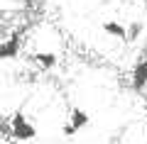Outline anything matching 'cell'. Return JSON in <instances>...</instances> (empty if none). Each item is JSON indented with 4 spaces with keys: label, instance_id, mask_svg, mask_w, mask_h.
<instances>
[{
    "label": "cell",
    "instance_id": "1",
    "mask_svg": "<svg viewBox=\"0 0 147 144\" xmlns=\"http://www.w3.org/2000/svg\"><path fill=\"white\" fill-rule=\"evenodd\" d=\"M7 132L17 139V142H30V139L37 137V127L27 120L25 113H15L7 122Z\"/></svg>",
    "mask_w": 147,
    "mask_h": 144
},
{
    "label": "cell",
    "instance_id": "2",
    "mask_svg": "<svg viewBox=\"0 0 147 144\" xmlns=\"http://www.w3.org/2000/svg\"><path fill=\"white\" fill-rule=\"evenodd\" d=\"M130 86L135 93L145 90L147 88V59H140V61L132 66V78H130Z\"/></svg>",
    "mask_w": 147,
    "mask_h": 144
},
{
    "label": "cell",
    "instance_id": "3",
    "mask_svg": "<svg viewBox=\"0 0 147 144\" xmlns=\"http://www.w3.org/2000/svg\"><path fill=\"white\" fill-rule=\"evenodd\" d=\"M20 44H22L20 32H15L12 37H7V39L3 42V46H0V56H3V59H15L17 54H20Z\"/></svg>",
    "mask_w": 147,
    "mask_h": 144
},
{
    "label": "cell",
    "instance_id": "4",
    "mask_svg": "<svg viewBox=\"0 0 147 144\" xmlns=\"http://www.w3.org/2000/svg\"><path fill=\"white\" fill-rule=\"evenodd\" d=\"M30 61L39 64L42 68H54L57 61H59V56L54 52H34V54H30Z\"/></svg>",
    "mask_w": 147,
    "mask_h": 144
},
{
    "label": "cell",
    "instance_id": "5",
    "mask_svg": "<svg viewBox=\"0 0 147 144\" xmlns=\"http://www.w3.org/2000/svg\"><path fill=\"white\" fill-rule=\"evenodd\" d=\"M69 122H71L76 129H86V127H88V122H91V117H88V113H86V110L71 108V110H69Z\"/></svg>",
    "mask_w": 147,
    "mask_h": 144
},
{
    "label": "cell",
    "instance_id": "6",
    "mask_svg": "<svg viewBox=\"0 0 147 144\" xmlns=\"http://www.w3.org/2000/svg\"><path fill=\"white\" fill-rule=\"evenodd\" d=\"M100 29H103L108 37L127 39V27H125V25H120V22H115V20H108V22H103V25H100Z\"/></svg>",
    "mask_w": 147,
    "mask_h": 144
},
{
    "label": "cell",
    "instance_id": "7",
    "mask_svg": "<svg viewBox=\"0 0 147 144\" xmlns=\"http://www.w3.org/2000/svg\"><path fill=\"white\" fill-rule=\"evenodd\" d=\"M142 22H132V25H127V39L125 42H135V39H140V34H142Z\"/></svg>",
    "mask_w": 147,
    "mask_h": 144
},
{
    "label": "cell",
    "instance_id": "8",
    "mask_svg": "<svg viewBox=\"0 0 147 144\" xmlns=\"http://www.w3.org/2000/svg\"><path fill=\"white\" fill-rule=\"evenodd\" d=\"M61 132H64V134H66V137H74V134L79 132V129L74 127V125H71V122H64V127H61Z\"/></svg>",
    "mask_w": 147,
    "mask_h": 144
},
{
    "label": "cell",
    "instance_id": "9",
    "mask_svg": "<svg viewBox=\"0 0 147 144\" xmlns=\"http://www.w3.org/2000/svg\"><path fill=\"white\" fill-rule=\"evenodd\" d=\"M145 117H147V105H145Z\"/></svg>",
    "mask_w": 147,
    "mask_h": 144
}]
</instances>
